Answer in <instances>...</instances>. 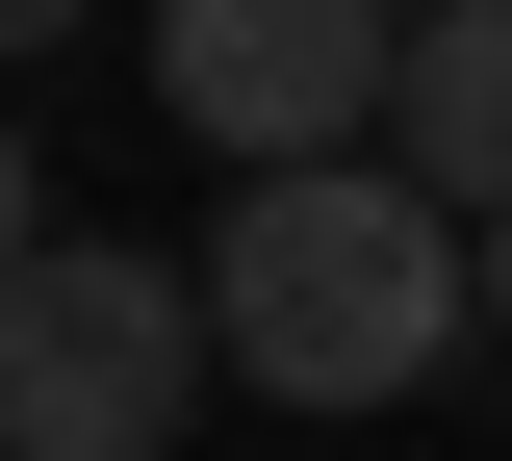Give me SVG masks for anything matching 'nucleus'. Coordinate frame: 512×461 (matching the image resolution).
<instances>
[{
  "mask_svg": "<svg viewBox=\"0 0 512 461\" xmlns=\"http://www.w3.org/2000/svg\"><path fill=\"white\" fill-rule=\"evenodd\" d=\"M384 77H410V0H154V103H180L231 180L384 154Z\"/></svg>",
  "mask_w": 512,
  "mask_h": 461,
  "instance_id": "nucleus-3",
  "label": "nucleus"
},
{
  "mask_svg": "<svg viewBox=\"0 0 512 461\" xmlns=\"http://www.w3.org/2000/svg\"><path fill=\"white\" fill-rule=\"evenodd\" d=\"M231 385V308L205 257H128V231H26L0 282V461H180Z\"/></svg>",
  "mask_w": 512,
  "mask_h": 461,
  "instance_id": "nucleus-2",
  "label": "nucleus"
},
{
  "mask_svg": "<svg viewBox=\"0 0 512 461\" xmlns=\"http://www.w3.org/2000/svg\"><path fill=\"white\" fill-rule=\"evenodd\" d=\"M205 308H231L256 410H410L461 359V308H487V231H461L410 154H282V180H231V231H205Z\"/></svg>",
  "mask_w": 512,
  "mask_h": 461,
  "instance_id": "nucleus-1",
  "label": "nucleus"
},
{
  "mask_svg": "<svg viewBox=\"0 0 512 461\" xmlns=\"http://www.w3.org/2000/svg\"><path fill=\"white\" fill-rule=\"evenodd\" d=\"M487 333H512V205H487Z\"/></svg>",
  "mask_w": 512,
  "mask_h": 461,
  "instance_id": "nucleus-6",
  "label": "nucleus"
},
{
  "mask_svg": "<svg viewBox=\"0 0 512 461\" xmlns=\"http://www.w3.org/2000/svg\"><path fill=\"white\" fill-rule=\"evenodd\" d=\"M0 26H26V52H52V26H103V0H0Z\"/></svg>",
  "mask_w": 512,
  "mask_h": 461,
  "instance_id": "nucleus-5",
  "label": "nucleus"
},
{
  "mask_svg": "<svg viewBox=\"0 0 512 461\" xmlns=\"http://www.w3.org/2000/svg\"><path fill=\"white\" fill-rule=\"evenodd\" d=\"M384 154L487 231L512 205V0H410V77H384Z\"/></svg>",
  "mask_w": 512,
  "mask_h": 461,
  "instance_id": "nucleus-4",
  "label": "nucleus"
}]
</instances>
